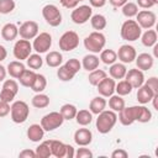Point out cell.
<instances>
[{
    "label": "cell",
    "instance_id": "cell-53",
    "mask_svg": "<svg viewBox=\"0 0 158 158\" xmlns=\"http://www.w3.org/2000/svg\"><path fill=\"white\" fill-rule=\"evenodd\" d=\"M19 157H21V158H35L36 157V152L32 151V149H23V151L20 152Z\"/></svg>",
    "mask_w": 158,
    "mask_h": 158
},
{
    "label": "cell",
    "instance_id": "cell-17",
    "mask_svg": "<svg viewBox=\"0 0 158 158\" xmlns=\"http://www.w3.org/2000/svg\"><path fill=\"white\" fill-rule=\"evenodd\" d=\"M115 85H116V83H115V80L112 78L105 77L96 86H98V91H99V94L101 96L110 98L115 93Z\"/></svg>",
    "mask_w": 158,
    "mask_h": 158
},
{
    "label": "cell",
    "instance_id": "cell-29",
    "mask_svg": "<svg viewBox=\"0 0 158 158\" xmlns=\"http://www.w3.org/2000/svg\"><path fill=\"white\" fill-rule=\"evenodd\" d=\"M36 74H37V73H35L33 70L25 69V70L22 72V74L20 75V78H19L20 84H21L22 86H25V88H31L32 84H33V81H35V79H36Z\"/></svg>",
    "mask_w": 158,
    "mask_h": 158
},
{
    "label": "cell",
    "instance_id": "cell-10",
    "mask_svg": "<svg viewBox=\"0 0 158 158\" xmlns=\"http://www.w3.org/2000/svg\"><path fill=\"white\" fill-rule=\"evenodd\" d=\"M52 46V36L48 32H41L38 33L32 43V49H35L37 53H46Z\"/></svg>",
    "mask_w": 158,
    "mask_h": 158
},
{
    "label": "cell",
    "instance_id": "cell-60",
    "mask_svg": "<svg viewBox=\"0 0 158 158\" xmlns=\"http://www.w3.org/2000/svg\"><path fill=\"white\" fill-rule=\"evenodd\" d=\"M153 47H154V48H153V52H154V57H158V44L156 43Z\"/></svg>",
    "mask_w": 158,
    "mask_h": 158
},
{
    "label": "cell",
    "instance_id": "cell-14",
    "mask_svg": "<svg viewBox=\"0 0 158 158\" xmlns=\"http://www.w3.org/2000/svg\"><path fill=\"white\" fill-rule=\"evenodd\" d=\"M19 35L23 40H32L38 35V23L36 21H26L19 28Z\"/></svg>",
    "mask_w": 158,
    "mask_h": 158
},
{
    "label": "cell",
    "instance_id": "cell-35",
    "mask_svg": "<svg viewBox=\"0 0 158 158\" xmlns=\"http://www.w3.org/2000/svg\"><path fill=\"white\" fill-rule=\"evenodd\" d=\"M109 107L115 111V112H118L120 110H122L125 107V100L122 99V96L120 95H111L110 99H109Z\"/></svg>",
    "mask_w": 158,
    "mask_h": 158
},
{
    "label": "cell",
    "instance_id": "cell-41",
    "mask_svg": "<svg viewBox=\"0 0 158 158\" xmlns=\"http://www.w3.org/2000/svg\"><path fill=\"white\" fill-rule=\"evenodd\" d=\"M26 62H27V65H28L31 69H33V70L40 69V68L42 67V64H43V59L41 58L40 53L30 54V56H28V58L26 59Z\"/></svg>",
    "mask_w": 158,
    "mask_h": 158
},
{
    "label": "cell",
    "instance_id": "cell-46",
    "mask_svg": "<svg viewBox=\"0 0 158 158\" xmlns=\"http://www.w3.org/2000/svg\"><path fill=\"white\" fill-rule=\"evenodd\" d=\"M64 65H65L72 73H74V74H77V73L80 70V68H81V63H80L77 58H70V59H68Z\"/></svg>",
    "mask_w": 158,
    "mask_h": 158
},
{
    "label": "cell",
    "instance_id": "cell-22",
    "mask_svg": "<svg viewBox=\"0 0 158 158\" xmlns=\"http://www.w3.org/2000/svg\"><path fill=\"white\" fill-rule=\"evenodd\" d=\"M44 136V130L41 125L33 123L27 128V138L32 142H40Z\"/></svg>",
    "mask_w": 158,
    "mask_h": 158
},
{
    "label": "cell",
    "instance_id": "cell-19",
    "mask_svg": "<svg viewBox=\"0 0 158 158\" xmlns=\"http://www.w3.org/2000/svg\"><path fill=\"white\" fill-rule=\"evenodd\" d=\"M135 62H136L137 68L143 72V70H148V69H151L153 67L154 58L148 53H141V54L136 56Z\"/></svg>",
    "mask_w": 158,
    "mask_h": 158
},
{
    "label": "cell",
    "instance_id": "cell-23",
    "mask_svg": "<svg viewBox=\"0 0 158 158\" xmlns=\"http://www.w3.org/2000/svg\"><path fill=\"white\" fill-rule=\"evenodd\" d=\"M17 35H19V28L15 23L9 22L4 25L1 28V37L5 41H14L17 37Z\"/></svg>",
    "mask_w": 158,
    "mask_h": 158
},
{
    "label": "cell",
    "instance_id": "cell-50",
    "mask_svg": "<svg viewBox=\"0 0 158 158\" xmlns=\"http://www.w3.org/2000/svg\"><path fill=\"white\" fill-rule=\"evenodd\" d=\"M111 157H112V158H127V157H128V153H127L125 149L118 148V149H115V151L111 153Z\"/></svg>",
    "mask_w": 158,
    "mask_h": 158
},
{
    "label": "cell",
    "instance_id": "cell-58",
    "mask_svg": "<svg viewBox=\"0 0 158 158\" xmlns=\"http://www.w3.org/2000/svg\"><path fill=\"white\" fill-rule=\"evenodd\" d=\"M6 73H7V72H6V68H5L4 65H1V64H0V83L5 80Z\"/></svg>",
    "mask_w": 158,
    "mask_h": 158
},
{
    "label": "cell",
    "instance_id": "cell-13",
    "mask_svg": "<svg viewBox=\"0 0 158 158\" xmlns=\"http://www.w3.org/2000/svg\"><path fill=\"white\" fill-rule=\"evenodd\" d=\"M137 116H138V106H130L120 110L117 118L123 126H130L135 121H137Z\"/></svg>",
    "mask_w": 158,
    "mask_h": 158
},
{
    "label": "cell",
    "instance_id": "cell-39",
    "mask_svg": "<svg viewBox=\"0 0 158 158\" xmlns=\"http://www.w3.org/2000/svg\"><path fill=\"white\" fill-rule=\"evenodd\" d=\"M132 86L127 80H120L116 85H115V91L117 93V95L120 96H125L132 93Z\"/></svg>",
    "mask_w": 158,
    "mask_h": 158
},
{
    "label": "cell",
    "instance_id": "cell-36",
    "mask_svg": "<svg viewBox=\"0 0 158 158\" xmlns=\"http://www.w3.org/2000/svg\"><path fill=\"white\" fill-rule=\"evenodd\" d=\"M106 77V72L105 70H102V69H94V70H91L90 72V74H89V77H88V80H89V83L93 85V86H96L104 78Z\"/></svg>",
    "mask_w": 158,
    "mask_h": 158
},
{
    "label": "cell",
    "instance_id": "cell-4",
    "mask_svg": "<svg viewBox=\"0 0 158 158\" xmlns=\"http://www.w3.org/2000/svg\"><path fill=\"white\" fill-rule=\"evenodd\" d=\"M10 114H11V120L15 123H23L28 118L30 107L25 101L17 100L11 105Z\"/></svg>",
    "mask_w": 158,
    "mask_h": 158
},
{
    "label": "cell",
    "instance_id": "cell-47",
    "mask_svg": "<svg viewBox=\"0 0 158 158\" xmlns=\"http://www.w3.org/2000/svg\"><path fill=\"white\" fill-rule=\"evenodd\" d=\"M143 84H146L149 89H152L153 93L158 94V79H157L156 77H151V78H149L147 81H144Z\"/></svg>",
    "mask_w": 158,
    "mask_h": 158
},
{
    "label": "cell",
    "instance_id": "cell-32",
    "mask_svg": "<svg viewBox=\"0 0 158 158\" xmlns=\"http://www.w3.org/2000/svg\"><path fill=\"white\" fill-rule=\"evenodd\" d=\"M74 118L77 120L78 125L86 126L93 121V114L89 110H79V111H77V115Z\"/></svg>",
    "mask_w": 158,
    "mask_h": 158
},
{
    "label": "cell",
    "instance_id": "cell-37",
    "mask_svg": "<svg viewBox=\"0 0 158 158\" xmlns=\"http://www.w3.org/2000/svg\"><path fill=\"white\" fill-rule=\"evenodd\" d=\"M100 59H101V62L102 63H105V64H114L115 62H116V59H117V54H116V52L114 51V49H102L101 52H100Z\"/></svg>",
    "mask_w": 158,
    "mask_h": 158
},
{
    "label": "cell",
    "instance_id": "cell-9",
    "mask_svg": "<svg viewBox=\"0 0 158 158\" xmlns=\"http://www.w3.org/2000/svg\"><path fill=\"white\" fill-rule=\"evenodd\" d=\"M93 16V9L89 5H80L77 6L72 14H70V19L74 23L77 25H83L88 20H90V17Z\"/></svg>",
    "mask_w": 158,
    "mask_h": 158
},
{
    "label": "cell",
    "instance_id": "cell-55",
    "mask_svg": "<svg viewBox=\"0 0 158 158\" xmlns=\"http://www.w3.org/2000/svg\"><path fill=\"white\" fill-rule=\"evenodd\" d=\"M127 1H128V0H109V2H110L112 6H115V7H121V6H123Z\"/></svg>",
    "mask_w": 158,
    "mask_h": 158
},
{
    "label": "cell",
    "instance_id": "cell-16",
    "mask_svg": "<svg viewBox=\"0 0 158 158\" xmlns=\"http://www.w3.org/2000/svg\"><path fill=\"white\" fill-rule=\"evenodd\" d=\"M118 59L122 62V63H132L135 59H136V56H137V52L133 46H130V44H122L120 48H118V52L116 53Z\"/></svg>",
    "mask_w": 158,
    "mask_h": 158
},
{
    "label": "cell",
    "instance_id": "cell-27",
    "mask_svg": "<svg viewBox=\"0 0 158 158\" xmlns=\"http://www.w3.org/2000/svg\"><path fill=\"white\" fill-rule=\"evenodd\" d=\"M126 72H127V68L123 63H114L109 69L110 77L112 79H123L126 75Z\"/></svg>",
    "mask_w": 158,
    "mask_h": 158
},
{
    "label": "cell",
    "instance_id": "cell-38",
    "mask_svg": "<svg viewBox=\"0 0 158 158\" xmlns=\"http://www.w3.org/2000/svg\"><path fill=\"white\" fill-rule=\"evenodd\" d=\"M47 86V79L43 74H36V79L31 86V89L35 93H42Z\"/></svg>",
    "mask_w": 158,
    "mask_h": 158
},
{
    "label": "cell",
    "instance_id": "cell-42",
    "mask_svg": "<svg viewBox=\"0 0 158 158\" xmlns=\"http://www.w3.org/2000/svg\"><path fill=\"white\" fill-rule=\"evenodd\" d=\"M152 118V112L149 111L148 107H146L144 105H138V116H137V121L146 123L149 122Z\"/></svg>",
    "mask_w": 158,
    "mask_h": 158
},
{
    "label": "cell",
    "instance_id": "cell-51",
    "mask_svg": "<svg viewBox=\"0 0 158 158\" xmlns=\"http://www.w3.org/2000/svg\"><path fill=\"white\" fill-rule=\"evenodd\" d=\"M60 4L65 9H75L78 6V1L77 0H60Z\"/></svg>",
    "mask_w": 158,
    "mask_h": 158
},
{
    "label": "cell",
    "instance_id": "cell-6",
    "mask_svg": "<svg viewBox=\"0 0 158 158\" xmlns=\"http://www.w3.org/2000/svg\"><path fill=\"white\" fill-rule=\"evenodd\" d=\"M63 121H64V118L59 111H52L42 117L41 126L44 131L51 132V131H54L56 128L60 127L63 125Z\"/></svg>",
    "mask_w": 158,
    "mask_h": 158
},
{
    "label": "cell",
    "instance_id": "cell-56",
    "mask_svg": "<svg viewBox=\"0 0 158 158\" xmlns=\"http://www.w3.org/2000/svg\"><path fill=\"white\" fill-rule=\"evenodd\" d=\"M74 148L70 146V144H67V152H65V157L68 158H73L74 157Z\"/></svg>",
    "mask_w": 158,
    "mask_h": 158
},
{
    "label": "cell",
    "instance_id": "cell-52",
    "mask_svg": "<svg viewBox=\"0 0 158 158\" xmlns=\"http://www.w3.org/2000/svg\"><path fill=\"white\" fill-rule=\"evenodd\" d=\"M137 5L142 9H151L156 4H154L153 0H137Z\"/></svg>",
    "mask_w": 158,
    "mask_h": 158
},
{
    "label": "cell",
    "instance_id": "cell-43",
    "mask_svg": "<svg viewBox=\"0 0 158 158\" xmlns=\"http://www.w3.org/2000/svg\"><path fill=\"white\" fill-rule=\"evenodd\" d=\"M121 7H122V14H123V16H126V17H128V19L136 16L137 12H138V6H137V4H135V2L127 1V2H126L123 6H121Z\"/></svg>",
    "mask_w": 158,
    "mask_h": 158
},
{
    "label": "cell",
    "instance_id": "cell-20",
    "mask_svg": "<svg viewBox=\"0 0 158 158\" xmlns=\"http://www.w3.org/2000/svg\"><path fill=\"white\" fill-rule=\"evenodd\" d=\"M49 148H51L52 156H54V157H57V158H63V157H65L67 144L63 143L62 141L49 139Z\"/></svg>",
    "mask_w": 158,
    "mask_h": 158
},
{
    "label": "cell",
    "instance_id": "cell-7",
    "mask_svg": "<svg viewBox=\"0 0 158 158\" xmlns=\"http://www.w3.org/2000/svg\"><path fill=\"white\" fill-rule=\"evenodd\" d=\"M58 44H59V48L64 52L73 51L79 46V36L74 31H67L60 36Z\"/></svg>",
    "mask_w": 158,
    "mask_h": 158
},
{
    "label": "cell",
    "instance_id": "cell-44",
    "mask_svg": "<svg viewBox=\"0 0 158 158\" xmlns=\"http://www.w3.org/2000/svg\"><path fill=\"white\" fill-rule=\"evenodd\" d=\"M59 69L57 70V77L59 78V80L62 81H70L74 78V73H72L65 65H59Z\"/></svg>",
    "mask_w": 158,
    "mask_h": 158
},
{
    "label": "cell",
    "instance_id": "cell-12",
    "mask_svg": "<svg viewBox=\"0 0 158 158\" xmlns=\"http://www.w3.org/2000/svg\"><path fill=\"white\" fill-rule=\"evenodd\" d=\"M31 51H32V44L30 43L28 40H23V38L19 40L14 46V56L19 60L27 59L28 56L31 54Z\"/></svg>",
    "mask_w": 158,
    "mask_h": 158
},
{
    "label": "cell",
    "instance_id": "cell-61",
    "mask_svg": "<svg viewBox=\"0 0 158 158\" xmlns=\"http://www.w3.org/2000/svg\"><path fill=\"white\" fill-rule=\"evenodd\" d=\"M153 1H154V4H156V5L158 4V0H153Z\"/></svg>",
    "mask_w": 158,
    "mask_h": 158
},
{
    "label": "cell",
    "instance_id": "cell-15",
    "mask_svg": "<svg viewBox=\"0 0 158 158\" xmlns=\"http://www.w3.org/2000/svg\"><path fill=\"white\" fill-rule=\"evenodd\" d=\"M125 80H127L133 89H138L144 83V74L141 69L133 68V69H130L126 72Z\"/></svg>",
    "mask_w": 158,
    "mask_h": 158
},
{
    "label": "cell",
    "instance_id": "cell-48",
    "mask_svg": "<svg viewBox=\"0 0 158 158\" xmlns=\"http://www.w3.org/2000/svg\"><path fill=\"white\" fill-rule=\"evenodd\" d=\"M74 156L78 157V158H91L93 157V152L89 148H79Z\"/></svg>",
    "mask_w": 158,
    "mask_h": 158
},
{
    "label": "cell",
    "instance_id": "cell-40",
    "mask_svg": "<svg viewBox=\"0 0 158 158\" xmlns=\"http://www.w3.org/2000/svg\"><path fill=\"white\" fill-rule=\"evenodd\" d=\"M35 152H36V157H38V158L51 157L52 153H51V148H49V141H44V142L40 143Z\"/></svg>",
    "mask_w": 158,
    "mask_h": 158
},
{
    "label": "cell",
    "instance_id": "cell-11",
    "mask_svg": "<svg viewBox=\"0 0 158 158\" xmlns=\"http://www.w3.org/2000/svg\"><path fill=\"white\" fill-rule=\"evenodd\" d=\"M136 17H137L136 22L139 25L141 28H144V30L152 28L156 25V20H157L156 14L153 11H149V10L138 11L137 15H136Z\"/></svg>",
    "mask_w": 158,
    "mask_h": 158
},
{
    "label": "cell",
    "instance_id": "cell-24",
    "mask_svg": "<svg viewBox=\"0 0 158 158\" xmlns=\"http://www.w3.org/2000/svg\"><path fill=\"white\" fill-rule=\"evenodd\" d=\"M106 105H107V102H106L104 96H101V95L100 96H95V98L91 99V101L89 104V111L91 114L98 115V114H100L101 111L105 110Z\"/></svg>",
    "mask_w": 158,
    "mask_h": 158
},
{
    "label": "cell",
    "instance_id": "cell-25",
    "mask_svg": "<svg viewBox=\"0 0 158 158\" xmlns=\"http://www.w3.org/2000/svg\"><path fill=\"white\" fill-rule=\"evenodd\" d=\"M25 65L21 60H12L7 64V68H6V72L9 73L10 77L15 78V79H19L20 75L22 74V72L25 70Z\"/></svg>",
    "mask_w": 158,
    "mask_h": 158
},
{
    "label": "cell",
    "instance_id": "cell-49",
    "mask_svg": "<svg viewBox=\"0 0 158 158\" xmlns=\"http://www.w3.org/2000/svg\"><path fill=\"white\" fill-rule=\"evenodd\" d=\"M10 102H6V101H2L0 100V117H5L6 115L10 114Z\"/></svg>",
    "mask_w": 158,
    "mask_h": 158
},
{
    "label": "cell",
    "instance_id": "cell-62",
    "mask_svg": "<svg viewBox=\"0 0 158 158\" xmlns=\"http://www.w3.org/2000/svg\"><path fill=\"white\" fill-rule=\"evenodd\" d=\"M77 1H78V2H79V1H84V0H77Z\"/></svg>",
    "mask_w": 158,
    "mask_h": 158
},
{
    "label": "cell",
    "instance_id": "cell-59",
    "mask_svg": "<svg viewBox=\"0 0 158 158\" xmlns=\"http://www.w3.org/2000/svg\"><path fill=\"white\" fill-rule=\"evenodd\" d=\"M157 99H158V94H156L153 98H152V100L151 101H153V107L156 109V110H158V105H157Z\"/></svg>",
    "mask_w": 158,
    "mask_h": 158
},
{
    "label": "cell",
    "instance_id": "cell-8",
    "mask_svg": "<svg viewBox=\"0 0 158 158\" xmlns=\"http://www.w3.org/2000/svg\"><path fill=\"white\" fill-rule=\"evenodd\" d=\"M17 93H19L17 81L14 79H6V80H4L2 89L0 91V100L6 101V102H11L15 99Z\"/></svg>",
    "mask_w": 158,
    "mask_h": 158
},
{
    "label": "cell",
    "instance_id": "cell-28",
    "mask_svg": "<svg viewBox=\"0 0 158 158\" xmlns=\"http://www.w3.org/2000/svg\"><path fill=\"white\" fill-rule=\"evenodd\" d=\"M62 62H63V56L57 51H52L46 56V63L51 68H58L62 64Z\"/></svg>",
    "mask_w": 158,
    "mask_h": 158
},
{
    "label": "cell",
    "instance_id": "cell-33",
    "mask_svg": "<svg viewBox=\"0 0 158 158\" xmlns=\"http://www.w3.org/2000/svg\"><path fill=\"white\" fill-rule=\"evenodd\" d=\"M90 23H91V26H93L94 30L101 31V30H104L106 27L107 21H106V17L104 15L96 14V15H94V16L90 17Z\"/></svg>",
    "mask_w": 158,
    "mask_h": 158
},
{
    "label": "cell",
    "instance_id": "cell-3",
    "mask_svg": "<svg viewBox=\"0 0 158 158\" xmlns=\"http://www.w3.org/2000/svg\"><path fill=\"white\" fill-rule=\"evenodd\" d=\"M142 35V28L135 20H126L121 26V37L125 41H137Z\"/></svg>",
    "mask_w": 158,
    "mask_h": 158
},
{
    "label": "cell",
    "instance_id": "cell-45",
    "mask_svg": "<svg viewBox=\"0 0 158 158\" xmlns=\"http://www.w3.org/2000/svg\"><path fill=\"white\" fill-rule=\"evenodd\" d=\"M15 1L14 0H0V14H10L15 9Z\"/></svg>",
    "mask_w": 158,
    "mask_h": 158
},
{
    "label": "cell",
    "instance_id": "cell-2",
    "mask_svg": "<svg viewBox=\"0 0 158 158\" xmlns=\"http://www.w3.org/2000/svg\"><path fill=\"white\" fill-rule=\"evenodd\" d=\"M106 44V37L100 31H94L84 38V47L91 53H99Z\"/></svg>",
    "mask_w": 158,
    "mask_h": 158
},
{
    "label": "cell",
    "instance_id": "cell-21",
    "mask_svg": "<svg viewBox=\"0 0 158 158\" xmlns=\"http://www.w3.org/2000/svg\"><path fill=\"white\" fill-rule=\"evenodd\" d=\"M154 95H156V93H153L152 89H149L146 84H143V85H141V86L138 88V91H137V100H138L139 104L144 105V104H148V102L152 100V98H153Z\"/></svg>",
    "mask_w": 158,
    "mask_h": 158
},
{
    "label": "cell",
    "instance_id": "cell-34",
    "mask_svg": "<svg viewBox=\"0 0 158 158\" xmlns=\"http://www.w3.org/2000/svg\"><path fill=\"white\" fill-rule=\"evenodd\" d=\"M77 111L78 110H77L75 105H73V104H64V105H62V107L59 110V112L62 114L63 118L68 120V121H70V120H73L75 117Z\"/></svg>",
    "mask_w": 158,
    "mask_h": 158
},
{
    "label": "cell",
    "instance_id": "cell-57",
    "mask_svg": "<svg viewBox=\"0 0 158 158\" xmlns=\"http://www.w3.org/2000/svg\"><path fill=\"white\" fill-rule=\"evenodd\" d=\"M6 56H7V51H6V48H5L4 46L0 44V62H2V60L6 58Z\"/></svg>",
    "mask_w": 158,
    "mask_h": 158
},
{
    "label": "cell",
    "instance_id": "cell-26",
    "mask_svg": "<svg viewBox=\"0 0 158 158\" xmlns=\"http://www.w3.org/2000/svg\"><path fill=\"white\" fill-rule=\"evenodd\" d=\"M99 64H100V59H99V57H96L94 53H91V54L89 53V54L84 56L83 62H81L83 68H84L85 70H88V72H91V70L96 69V68L99 67Z\"/></svg>",
    "mask_w": 158,
    "mask_h": 158
},
{
    "label": "cell",
    "instance_id": "cell-18",
    "mask_svg": "<svg viewBox=\"0 0 158 158\" xmlns=\"http://www.w3.org/2000/svg\"><path fill=\"white\" fill-rule=\"evenodd\" d=\"M93 141V133L88 128H79L74 132V142L80 146V147H85L89 146Z\"/></svg>",
    "mask_w": 158,
    "mask_h": 158
},
{
    "label": "cell",
    "instance_id": "cell-5",
    "mask_svg": "<svg viewBox=\"0 0 158 158\" xmlns=\"http://www.w3.org/2000/svg\"><path fill=\"white\" fill-rule=\"evenodd\" d=\"M42 16L46 20V22L52 27H57L62 23V14L59 9L53 4H47L43 6Z\"/></svg>",
    "mask_w": 158,
    "mask_h": 158
},
{
    "label": "cell",
    "instance_id": "cell-31",
    "mask_svg": "<svg viewBox=\"0 0 158 158\" xmlns=\"http://www.w3.org/2000/svg\"><path fill=\"white\" fill-rule=\"evenodd\" d=\"M31 104H32V106L36 107V109H44V107H47V106L49 105V98H48V95H46V94L37 93V94L32 98Z\"/></svg>",
    "mask_w": 158,
    "mask_h": 158
},
{
    "label": "cell",
    "instance_id": "cell-30",
    "mask_svg": "<svg viewBox=\"0 0 158 158\" xmlns=\"http://www.w3.org/2000/svg\"><path fill=\"white\" fill-rule=\"evenodd\" d=\"M141 36H142L141 41H142V44H143L144 47H153V46L157 43L158 37H157V32H156L154 30L148 28V30H147L143 35H141Z\"/></svg>",
    "mask_w": 158,
    "mask_h": 158
},
{
    "label": "cell",
    "instance_id": "cell-1",
    "mask_svg": "<svg viewBox=\"0 0 158 158\" xmlns=\"http://www.w3.org/2000/svg\"><path fill=\"white\" fill-rule=\"evenodd\" d=\"M117 122V115L115 111L112 110H104L100 114H98V118H96V130L105 135L109 133L114 126Z\"/></svg>",
    "mask_w": 158,
    "mask_h": 158
},
{
    "label": "cell",
    "instance_id": "cell-54",
    "mask_svg": "<svg viewBox=\"0 0 158 158\" xmlns=\"http://www.w3.org/2000/svg\"><path fill=\"white\" fill-rule=\"evenodd\" d=\"M89 2L94 7H102L106 4V0H89Z\"/></svg>",
    "mask_w": 158,
    "mask_h": 158
}]
</instances>
